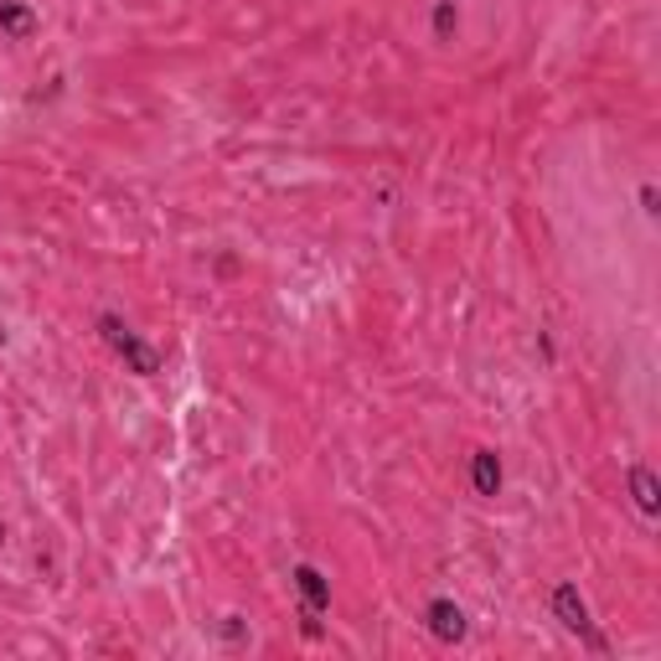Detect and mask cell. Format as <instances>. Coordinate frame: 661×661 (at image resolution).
Here are the masks:
<instances>
[{
  "label": "cell",
  "mask_w": 661,
  "mask_h": 661,
  "mask_svg": "<svg viewBox=\"0 0 661 661\" xmlns=\"http://www.w3.org/2000/svg\"><path fill=\"white\" fill-rule=\"evenodd\" d=\"M32 5H21V0H0V32H11V37H32Z\"/></svg>",
  "instance_id": "cell-7"
},
{
  "label": "cell",
  "mask_w": 661,
  "mask_h": 661,
  "mask_svg": "<svg viewBox=\"0 0 661 661\" xmlns=\"http://www.w3.org/2000/svg\"><path fill=\"white\" fill-rule=\"evenodd\" d=\"M553 615H558L564 630H574V636H584L594 651H604L600 630H594V621H589V604H584V594H579V584H558V589H553Z\"/></svg>",
  "instance_id": "cell-2"
},
{
  "label": "cell",
  "mask_w": 661,
  "mask_h": 661,
  "mask_svg": "<svg viewBox=\"0 0 661 661\" xmlns=\"http://www.w3.org/2000/svg\"><path fill=\"white\" fill-rule=\"evenodd\" d=\"M625 481H630V496H636V506H641V517H657L661 512V481L651 466H630L625 470Z\"/></svg>",
  "instance_id": "cell-5"
},
{
  "label": "cell",
  "mask_w": 661,
  "mask_h": 661,
  "mask_svg": "<svg viewBox=\"0 0 661 661\" xmlns=\"http://www.w3.org/2000/svg\"><path fill=\"white\" fill-rule=\"evenodd\" d=\"M641 213H646V217H661V192L651 187V181L641 187Z\"/></svg>",
  "instance_id": "cell-9"
},
{
  "label": "cell",
  "mask_w": 661,
  "mask_h": 661,
  "mask_svg": "<svg viewBox=\"0 0 661 661\" xmlns=\"http://www.w3.org/2000/svg\"><path fill=\"white\" fill-rule=\"evenodd\" d=\"M470 486H476V496H496L502 491V460H496V449H476L470 455Z\"/></svg>",
  "instance_id": "cell-6"
},
{
  "label": "cell",
  "mask_w": 661,
  "mask_h": 661,
  "mask_svg": "<svg viewBox=\"0 0 661 661\" xmlns=\"http://www.w3.org/2000/svg\"><path fill=\"white\" fill-rule=\"evenodd\" d=\"M295 589H300V604H305V610H315V615L330 610V584L315 564H295Z\"/></svg>",
  "instance_id": "cell-4"
},
{
  "label": "cell",
  "mask_w": 661,
  "mask_h": 661,
  "mask_svg": "<svg viewBox=\"0 0 661 661\" xmlns=\"http://www.w3.org/2000/svg\"><path fill=\"white\" fill-rule=\"evenodd\" d=\"M455 32H460V5H455V0H440V5H434V37L449 41Z\"/></svg>",
  "instance_id": "cell-8"
},
{
  "label": "cell",
  "mask_w": 661,
  "mask_h": 661,
  "mask_svg": "<svg viewBox=\"0 0 661 661\" xmlns=\"http://www.w3.org/2000/svg\"><path fill=\"white\" fill-rule=\"evenodd\" d=\"M424 621H429V636H434V641H445V646L466 641V610L455 600H429Z\"/></svg>",
  "instance_id": "cell-3"
},
{
  "label": "cell",
  "mask_w": 661,
  "mask_h": 661,
  "mask_svg": "<svg viewBox=\"0 0 661 661\" xmlns=\"http://www.w3.org/2000/svg\"><path fill=\"white\" fill-rule=\"evenodd\" d=\"M98 336L115 347V357H124V368H130V372H140V377H156V372H160L156 347H145L135 330L119 321V315H98Z\"/></svg>",
  "instance_id": "cell-1"
}]
</instances>
